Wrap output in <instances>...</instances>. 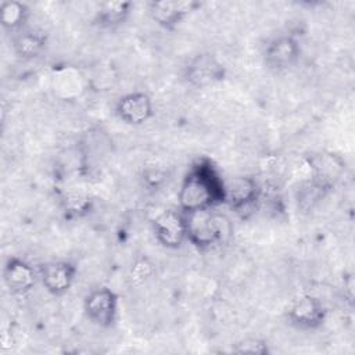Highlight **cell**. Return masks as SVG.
<instances>
[{"instance_id": "277c9868", "label": "cell", "mask_w": 355, "mask_h": 355, "mask_svg": "<svg viewBox=\"0 0 355 355\" xmlns=\"http://www.w3.org/2000/svg\"><path fill=\"white\" fill-rule=\"evenodd\" d=\"M226 71L223 64L211 53L194 55L184 68V79L197 89L214 86L225 79Z\"/></svg>"}, {"instance_id": "9c48e42d", "label": "cell", "mask_w": 355, "mask_h": 355, "mask_svg": "<svg viewBox=\"0 0 355 355\" xmlns=\"http://www.w3.org/2000/svg\"><path fill=\"white\" fill-rule=\"evenodd\" d=\"M76 272L75 263L69 261H51L40 266L39 279L50 294L62 295L72 287Z\"/></svg>"}, {"instance_id": "8fae6325", "label": "cell", "mask_w": 355, "mask_h": 355, "mask_svg": "<svg viewBox=\"0 0 355 355\" xmlns=\"http://www.w3.org/2000/svg\"><path fill=\"white\" fill-rule=\"evenodd\" d=\"M198 4L191 0H159L148 4L150 17L161 28L175 29Z\"/></svg>"}, {"instance_id": "6da1fadb", "label": "cell", "mask_w": 355, "mask_h": 355, "mask_svg": "<svg viewBox=\"0 0 355 355\" xmlns=\"http://www.w3.org/2000/svg\"><path fill=\"white\" fill-rule=\"evenodd\" d=\"M179 209L193 212L225 204V180L214 162L198 158L186 172L179 189Z\"/></svg>"}, {"instance_id": "e0dca14e", "label": "cell", "mask_w": 355, "mask_h": 355, "mask_svg": "<svg viewBox=\"0 0 355 355\" xmlns=\"http://www.w3.org/2000/svg\"><path fill=\"white\" fill-rule=\"evenodd\" d=\"M150 273H151V265H150L146 259L139 261V262L132 268V280H135V282H143Z\"/></svg>"}, {"instance_id": "9a60e30c", "label": "cell", "mask_w": 355, "mask_h": 355, "mask_svg": "<svg viewBox=\"0 0 355 355\" xmlns=\"http://www.w3.org/2000/svg\"><path fill=\"white\" fill-rule=\"evenodd\" d=\"M29 17V10L26 4L21 1H3L0 4V21L4 29L11 31V33L18 32L25 28L26 19Z\"/></svg>"}, {"instance_id": "5bb4252c", "label": "cell", "mask_w": 355, "mask_h": 355, "mask_svg": "<svg viewBox=\"0 0 355 355\" xmlns=\"http://www.w3.org/2000/svg\"><path fill=\"white\" fill-rule=\"evenodd\" d=\"M130 1H107L101 3L96 11L94 22L100 28H115L123 24L130 14Z\"/></svg>"}, {"instance_id": "7a4b0ae2", "label": "cell", "mask_w": 355, "mask_h": 355, "mask_svg": "<svg viewBox=\"0 0 355 355\" xmlns=\"http://www.w3.org/2000/svg\"><path fill=\"white\" fill-rule=\"evenodd\" d=\"M187 240L198 248L225 244L232 236L230 219L215 208L184 212Z\"/></svg>"}, {"instance_id": "2e32d148", "label": "cell", "mask_w": 355, "mask_h": 355, "mask_svg": "<svg viewBox=\"0 0 355 355\" xmlns=\"http://www.w3.org/2000/svg\"><path fill=\"white\" fill-rule=\"evenodd\" d=\"M234 354H251V355H266L269 354L268 343L261 338H244L234 344L232 348Z\"/></svg>"}, {"instance_id": "8992f818", "label": "cell", "mask_w": 355, "mask_h": 355, "mask_svg": "<svg viewBox=\"0 0 355 355\" xmlns=\"http://www.w3.org/2000/svg\"><path fill=\"white\" fill-rule=\"evenodd\" d=\"M261 187L254 178L234 176L225 180V204L234 212L243 214L252 211L259 201Z\"/></svg>"}, {"instance_id": "30bf717a", "label": "cell", "mask_w": 355, "mask_h": 355, "mask_svg": "<svg viewBox=\"0 0 355 355\" xmlns=\"http://www.w3.org/2000/svg\"><path fill=\"white\" fill-rule=\"evenodd\" d=\"M115 114L122 122L128 125H143L154 115L153 101L147 93H128L118 100Z\"/></svg>"}, {"instance_id": "7c38bea8", "label": "cell", "mask_w": 355, "mask_h": 355, "mask_svg": "<svg viewBox=\"0 0 355 355\" xmlns=\"http://www.w3.org/2000/svg\"><path fill=\"white\" fill-rule=\"evenodd\" d=\"M37 275L35 269L24 259L12 257L10 258L3 269V280L8 291L14 295H24L29 293L35 283Z\"/></svg>"}, {"instance_id": "3957f363", "label": "cell", "mask_w": 355, "mask_h": 355, "mask_svg": "<svg viewBox=\"0 0 355 355\" xmlns=\"http://www.w3.org/2000/svg\"><path fill=\"white\" fill-rule=\"evenodd\" d=\"M83 309L94 324L110 327L118 318V295L108 287H97L85 297Z\"/></svg>"}, {"instance_id": "5b68a950", "label": "cell", "mask_w": 355, "mask_h": 355, "mask_svg": "<svg viewBox=\"0 0 355 355\" xmlns=\"http://www.w3.org/2000/svg\"><path fill=\"white\" fill-rule=\"evenodd\" d=\"M154 236L165 248L176 250L187 240L186 216L183 211L165 209L153 222Z\"/></svg>"}, {"instance_id": "ba28073f", "label": "cell", "mask_w": 355, "mask_h": 355, "mask_svg": "<svg viewBox=\"0 0 355 355\" xmlns=\"http://www.w3.org/2000/svg\"><path fill=\"white\" fill-rule=\"evenodd\" d=\"M300 54L301 47L298 40L291 35H280L268 43L263 51V60L268 68L284 71L295 65Z\"/></svg>"}, {"instance_id": "4fadbf2b", "label": "cell", "mask_w": 355, "mask_h": 355, "mask_svg": "<svg viewBox=\"0 0 355 355\" xmlns=\"http://www.w3.org/2000/svg\"><path fill=\"white\" fill-rule=\"evenodd\" d=\"M47 44V33L40 28L25 26L14 33L12 47L18 57L31 60L42 54Z\"/></svg>"}, {"instance_id": "52a82bcc", "label": "cell", "mask_w": 355, "mask_h": 355, "mask_svg": "<svg viewBox=\"0 0 355 355\" xmlns=\"http://www.w3.org/2000/svg\"><path fill=\"white\" fill-rule=\"evenodd\" d=\"M287 318L291 324L304 330H313L323 324L326 309L320 300L313 295L304 294L293 300L287 309Z\"/></svg>"}]
</instances>
